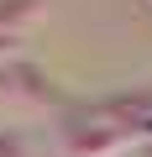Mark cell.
Returning a JSON list of instances; mask_svg holds the SVG:
<instances>
[{
    "instance_id": "6da1fadb",
    "label": "cell",
    "mask_w": 152,
    "mask_h": 157,
    "mask_svg": "<svg viewBox=\"0 0 152 157\" xmlns=\"http://www.w3.org/2000/svg\"><path fill=\"white\" fill-rule=\"evenodd\" d=\"M11 84V100H26V105H53V89L42 84V73L26 68V63H11V68H0V89Z\"/></svg>"
},
{
    "instance_id": "7a4b0ae2",
    "label": "cell",
    "mask_w": 152,
    "mask_h": 157,
    "mask_svg": "<svg viewBox=\"0 0 152 157\" xmlns=\"http://www.w3.org/2000/svg\"><path fill=\"white\" fill-rule=\"evenodd\" d=\"M0 157H26V141L16 131H0Z\"/></svg>"
}]
</instances>
